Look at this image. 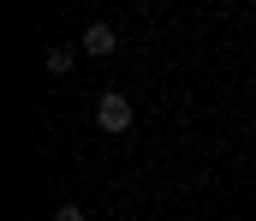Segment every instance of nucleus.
<instances>
[{"mask_svg":"<svg viewBox=\"0 0 256 221\" xmlns=\"http://www.w3.org/2000/svg\"><path fill=\"white\" fill-rule=\"evenodd\" d=\"M131 120H137V108H131L126 90H102L96 96V126L102 132H131Z\"/></svg>","mask_w":256,"mask_h":221,"instance_id":"f257e3e1","label":"nucleus"},{"mask_svg":"<svg viewBox=\"0 0 256 221\" xmlns=\"http://www.w3.org/2000/svg\"><path fill=\"white\" fill-rule=\"evenodd\" d=\"M78 48H84V54H90V60H108V54H114V48H120V30H114V24H108V18H96V24H90V30H84V42H78Z\"/></svg>","mask_w":256,"mask_h":221,"instance_id":"f03ea898","label":"nucleus"},{"mask_svg":"<svg viewBox=\"0 0 256 221\" xmlns=\"http://www.w3.org/2000/svg\"><path fill=\"white\" fill-rule=\"evenodd\" d=\"M42 60H48V72L60 78V72H72V66H78V48H72V42H54V48H48Z\"/></svg>","mask_w":256,"mask_h":221,"instance_id":"7ed1b4c3","label":"nucleus"},{"mask_svg":"<svg viewBox=\"0 0 256 221\" xmlns=\"http://www.w3.org/2000/svg\"><path fill=\"white\" fill-rule=\"evenodd\" d=\"M54 221H84V209H78V203H60V209H54Z\"/></svg>","mask_w":256,"mask_h":221,"instance_id":"20e7f679","label":"nucleus"}]
</instances>
